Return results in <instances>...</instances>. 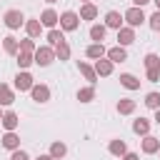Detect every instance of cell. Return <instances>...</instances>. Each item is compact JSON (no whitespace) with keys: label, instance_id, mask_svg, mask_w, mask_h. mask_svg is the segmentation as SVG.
<instances>
[{"label":"cell","instance_id":"obj_44","mask_svg":"<svg viewBox=\"0 0 160 160\" xmlns=\"http://www.w3.org/2000/svg\"><path fill=\"white\" fill-rule=\"evenodd\" d=\"M0 120H2V110H0Z\"/></svg>","mask_w":160,"mask_h":160},{"label":"cell","instance_id":"obj_9","mask_svg":"<svg viewBox=\"0 0 160 160\" xmlns=\"http://www.w3.org/2000/svg\"><path fill=\"white\" fill-rule=\"evenodd\" d=\"M140 150H142L145 155H155V152L160 150V138H155V135H145V138L140 140Z\"/></svg>","mask_w":160,"mask_h":160},{"label":"cell","instance_id":"obj_42","mask_svg":"<svg viewBox=\"0 0 160 160\" xmlns=\"http://www.w3.org/2000/svg\"><path fill=\"white\" fill-rule=\"evenodd\" d=\"M45 2H48V5H52V2H58V0H45Z\"/></svg>","mask_w":160,"mask_h":160},{"label":"cell","instance_id":"obj_26","mask_svg":"<svg viewBox=\"0 0 160 160\" xmlns=\"http://www.w3.org/2000/svg\"><path fill=\"white\" fill-rule=\"evenodd\" d=\"M2 50H5L8 55H18V50H20V45H18V38H12V35H5V38H2Z\"/></svg>","mask_w":160,"mask_h":160},{"label":"cell","instance_id":"obj_16","mask_svg":"<svg viewBox=\"0 0 160 160\" xmlns=\"http://www.w3.org/2000/svg\"><path fill=\"white\" fill-rule=\"evenodd\" d=\"M78 72L88 80V85H95V82H98V75H95V70H92V65H90V62L80 60V62H78Z\"/></svg>","mask_w":160,"mask_h":160},{"label":"cell","instance_id":"obj_15","mask_svg":"<svg viewBox=\"0 0 160 160\" xmlns=\"http://www.w3.org/2000/svg\"><path fill=\"white\" fill-rule=\"evenodd\" d=\"M105 58H108L112 65H115V62H125V60H128V50H125V48H120V45H115V48H108Z\"/></svg>","mask_w":160,"mask_h":160},{"label":"cell","instance_id":"obj_1","mask_svg":"<svg viewBox=\"0 0 160 160\" xmlns=\"http://www.w3.org/2000/svg\"><path fill=\"white\" fill-rule=\"evenodd\" d=\"M122 20H125V25L128 28H140L142 22H148V15L142 12V8H128L125 12H122Z\"/></svg>","mask_w":160,"mask_h":160},{"label":"cell","instance_id":"obj_12","mask_svg":"<svg viewBox=\"0 0 160 160\" xmlns=\"http://www.w3.org/2000/svg\"><path fill=\"white\" fill-rule=\"evenodd\" d=\"M22 28H25L28 38H32V40L42 35V25H40V20H38V18H25V25H22Z\"/></svg>","mask_w":160,"mask_h":160},{"label":"cell","instance_id":"obj_28","mask_svg":"<svg viewBox=\"0 0 160 160\" xmlns=\"http://www.w3.org/2000/svg\"><path fill=\"white\" fill-rule=\"evenodd\" d=\"M78 15H80V20H95V18H98V8H95L92 2H85Z\"/></svg>","mask_w":160,"mask_h":160},{"label":"cell","instance_id":"obj_34","mask_svg":"<svg viewBox=\"0 0 160 160\" xmlns=\"http://www.w3.org/2000/svg\"><path fill=\"white\" fill-rule=\"evenodd\" d=\"M148 25H150V30H155V32H160V10H155L150 18H148Z\"/></svg>","mask_w":160,"mask_h":160},{"label":"cell","instance_id":"obj_36","mask_svg":"<svg viewBox=\"0 0 160 160\" xmlns=\"http://www.w3.org/2000/svg\"><path fill=\"white\" fill-rule=\"evenodd\" d=\"M10 160H30V155H28L25 150H20V148H18V150H12V155H10Z\"/></svg>","mask_w":160,"mask_h":160},{"label":"cell","instance_id":"obj_8","mask_svg":"<svg viewBox=\"0 0 160 160\" xmlns=\"http://www.w3.org/2000/svg\"><path fill=\"white\" fill-rule=\"evenodd\" d=\"M38 20H40V25H42V28H50V30H52V28L60 22V15H58L52 8H45V10L40 12V18H38Z\"/></svg>","mask_w":160,"mask_h":160},{"label":"cell","instance_id":"obj_2","mask_svg":"<svg viewBox=\"0 0 160 160\" xmlns=\"http://www.w3.org/2000/svg\"><path fill=\"white\" fill-rule=\"evenodd\" d=\"M80 28V15L75 10H65L60 12V30L62 32H75Z\"/></svg>","mask_w":160,"mask_h":160},{"label":"cell","instance_id":"obj_13","mask_svg":"<svg viewBox=\"0 0 160 160\" xmlns=\"http://www.w3.org/2000/svg\"><path fill=\"white\" fill-rule=\"evenodd\" d=\"M132 42H135V30L128 28V25H122V28L118 30V45H120V48H128V45H132Z\"/></svg>","mask_w":160,"mask_h":160},{"label":"cell","instance_id":"obj_41","mask_svg":"<svg viewBox=\"0 0 160 160\" xmlns=\"http://www.w3.org/2000/svg\"><path fill=\"white\" fill-rule=\"evenodd\" d=\"M152 2H155V8H158V10H160V0H152Z\"/></svg>","mask_w":160,"mask_h":160},{"label":"cell","instance_id":"obj_18","mask_svg":"<svg viewBox=\"0 0 160 160\" xmlns=\"http://www.w3.org/2000/svg\"><path fill=\"white\" fill-rule=\"evenodd\" d=\"M120 85L125 90H140V78H135L132 72H120Z\"/></svg>","mask_w":160,"mask_h":160},{"label":"cell","instance_id":"obj_45","mask_svg":"<svg viewBox=\"0 0 160 160\" xmlns=\"http://www.w3.org/2000/svg\"><path fill=\"white\" fill-rule=\"evenodd\" d=\"M158 152H160V150H158Z\"/></svg>","mask_w":160,"mask_h":160},{"label":"cell","instance_id":"obj_10","mask_svg":"<svg viewBox=\"0 0 160 160\" xmlns=\"http://www.w3.org/2000/svg\"><path fill=\"white\" fill-rule=\"evenodd\" d=\"M112 62L108 60V58H100V60H95V65H92V70H95V75L98 78H110L112 75Z\"/></svg>","mask_w":160,"mask_h":160},{"label":"cell","instance_id":"obj_25","mask_svg":"<svg viewBox=\"0 0 160 160\" xmlns=\"http://www.w3.org/2000/svg\"><path fill=\"white\" fill-rule=\"evenodd\" d=\"M45 40H48V45H50V48H55V45H60V42H65V35H62V30H58V28H52V30H48V35H45Z\"/></svg>","mask_w":160,"mask_h":160},{"label":"cell","instance_id":"obj_14","mask_svg":"<svg viewBox=\"0 0 160 160\" xmlns=\"http://www.w3.org/2000/svg\"><path fill=\"white\" fill-rule=\"evenodd\" d=\"M105 52H108V48L102 42H90L85 48V58H90V60H100V58H105Z\"/></svg>","mask_w":160,"mask_h":160},{"label":"cell","instance_id":"obj_37","mask_svg":"<svg viewBox=\"0 0 160 160\" xmlns=\"http://www.w3.org/2000/svg\"><path fill=\"white\" fill-rule=\"evenodd\" d=\"M120 160H140V155H138V152H130V150H128V152H125V155H122Z\"/></svg>","mask_w":160,"mask_h":160},{"label":"cell","instance_id":"obj_27","mask_svg":"<svg viewBox=\"0 0 160 160\" xmlns=\"http://www.w3.org/2000/svg\"><path fill=\"white\" fill-rule=\"evenodd\" d=\"M15 60H18V68H20V70H28L30 65H35V58H32V52H22V50H20V52L15 55Z\"/></svg>","mask_w":160,"mask_h":160},{"label":"cell","instance_id":"obj_23","mask_svg":"<svg viewBox=\"0 0 160 160\" xmlns=\"http://www.w3.org/2000/svg\"><path fill=\"white\" fill-rule=\"evenodd\" d=\"M108 150H110V155H115V158H122V155L128 152V145H125V140H120V138H115V140H110V145H108Z\"/></svg>","mask_w":160,"mask_h":160},{"label":"cell","instance_id":"obj_19","mask_svg":"<svg viewBox=\"0 0 160 160\" xmlns=\"http://www.w3.org/2000/svg\"><path fill=\"white\" fill-rule=\"evenodd\" d=\"M132 132L140 135V138L150 135V120H148V118H138V120H132Z\"/></svg>","mask_w":160,"mask_h":160},{"label":"cell","instance_id":"obj_4","mask_svg":"<svg viewBox=\"0 0 160 160\" xmlns=\"http://www.w3.org/2000/svg\"><path fill=\"white\" fill-rule=\"evenodd\" d=\"M32 58H35V65L48 68V65L55 60V50H52L50 45H38V50L32 52Z\"/></svg>","mask_w":160,"mask_h":160},{"label":"cell","instance_id":"obj_21","mask_svg":"<svg viewBox=\"0 0 160 160\" xmlns=\"http://www.w3.org/2000/svg\"><path fill=\"white\" fill-rule=\"evenodd\" d=\"M52 160H62L65 155H68V145L65 142H60V140H55V142H50V152H48Z\"/></svg>","mask_w":160,"mask_h":160},{"label":"cell","instance_id":"obj_17","mask_svg":"<svg viewBox=\"0 0 160 160\" xmlns=\"http://www.w3.org/2000/svg\"><path fill=\"white\" fill-rule=\"evenodd\" d=\"M135 108H138V102H135L132 98H120V100H118V105H115V110H118L120 115H132V112H135Z\"/></svg>","mask_w":160,"mask_h":160},{"label":"cell","instance_id":"obj_32","mask_svg":"<svg viewBox=\"0 0 160 160\" xmlns=\"http://www.w3.org/2000/svg\"><path fill=\"white\" fill-rule=\"evenodd\" d=\"M142 102H145V108H150V110H158V108H160V92H158V90L148 92Z\"/></svg>","mask_w":160,"mask_h":160},{"label":"cell","instance_id":"obj_24","mask_svg":"<svg viewBox=\"0 0 160 160\" xmlns=\"http://www.w3.org/2000/svg\"><path fill=\"white\" fill-rule=\"evenodd\" d=\"M12 102H15V92H12V88L5 85V82H0V105H12Z\"/></svg>","mask_w":160,"mask_h":160},{"label":"cell","instance_id":"obj_38","mask_svg":"<svg viewBox=\"0 0 160 160\" xmlns=\"http://www.w3.org/2000/svg\"><path fill=\"white\" fill-rule=\"evenodd\" d=\"M132 2V8H145L148 2H152V0H130Z\"/></svg>","mask_w":160,"mask_h":160},{"label":"cell","instance_id":"obj_33","mask_svg":"<svg viewBox=\"0 0 160 160\" xmlns=\"http://www.w3.org/2000/svg\"><path fill=\"white\" fill-rule=\"evenodd\" d=\"M18 45H20V50H22V52H35V50H38V45H35V40H32V38L18 40ZM20 50H18V52H20Z\"/></svg>","mask_w":160,"mask_h":160},{"label":"cell","instance_id":"obj_29","mask_svg":"<svg viewBox=\"0 0 160 160\" xmlns=\"http://www.w3.org/2000/svg\"><path fill=\"white\" fill-rule=\"evenodd\" d=\"M78 100L80 102H92L95 100V85H85L78 90Z\"/></svg>","mask_w":160,"mask_h":160},{"label":"cell","instance_id":"obj_3","mask_svg":"<svg viewBox=\"0 0 160 160\" xmlns=\"http://www.w3.org/2000/svg\"><path fill=\"white\" fill-rule=\"evenodd\" d=\"M2 22H5V28H8V30H20V28L25 25V15H22L20 10L10 8V10H5V15H2Z\"/></svg>","mask_w":160,"mask_h":160},{"label":"cell","instance_id":"obj_30","mask_svg":"<svg viewBox=\"0 0 160 160\" xmlns=\"http://www.w3.org/2000/svg\"><path fill=\"white\" fill-rule=\"evenodd\" d=\"M52 50H55V60H60V62L70 60V45H68V42H60V45H55Z\"/></svg>","mask_w":160,"mask_h":160},{"label":"cell","instance_id":"obj_35","mask_svg":"<svg viewBox=\"0 0 160 160\" xmlns=\"http://www.w3.org/2000/svg\"><path fill=\"white\" fill-rule=\"evenodd\" d=\"M145 80L148 82H158L160 80V68L158 70H145Z\"/></svg>","mask_w":160,"mask_h":160},{"label":"cell","instance_id":"obj_40","mask_svg":"<svg viewBox=\"0 0 160 160\" xmlns=\"http://www.w3.org/2000/svg\"><path fill=\"white\" fill-rule=\"evenodd\" d=\"M35 160H52V158H50V155H38Z\"/></svg>","mask_w":160,"mask_h":160},{"label":"cell","instance_id":"obj_7","mask_svg":"<svg viewBox=\"0 0 160 160\" xmlns=\"http://www.w3.org/2000/svg\"><path fill=\"white\" fill-rule=\"evenodd\" d=\"M108 30H120L122 25H125V20H122V12H118V10H108L105 12V22H102Z\"/></svg>","mask_w":160,"mask_h":160},{"label":"cell","instance_id":"obj_20","mask_svg":"<svg viewBox=\"0 0 160 160\" xmlns=\"http://www.w3.org/2000/svg\"><path fill=\"white\" fill-rule=\"evenodd\" d=\"M0 142H2V148H5V150H10V152H12V150H18V148H20V135H18V132H5Z\"/></svg>","mask_w":160,"mask_h":160},{"label":"cell","instance_id":"obj_5","mask_svg":"<svg viewBox=\"0 0 160 160\" xmlns=\"http://www.w3.org/2000/svg\"><path fill=\"white\" fill-rule=\"evenodd\" d=\"M50 88L45 85V82H35L32 88H30V98L35 100V102H40V105H45V102H50Z\"/></svg>","mask_w":160,"mask_h":160},{"label":"cell","instance_id":"obj_6","mask_svg":"<svg viewBox=\"0 0 160 160\" xmlns=\"http://www.w3.org/2000/svg\"><path fill=\"white\" fill-rule=\"evenodd\" d=\"M32 85H35V78H32L28 70H20V72L15 75V90H20V92H30Z\"/></svg>","mask_w":160,"mask_h":160},{"label":"cell","instance_id":"obj_11","mask_svg":"<svg viewBox=\"0 0 160 160\" xmlns=\"http://www.w3.org/2000/svg\"><path fill=\"white\" fill-rule=\"evenodd\" d=\"M0 125L5 128V132H15V130H18V125H20V118H18L12 110H5V112H2Z\"/></svg>","mask_w":160,"mask_h":160},{"label":"cell","instance_id":"obj_39","mask_svg":"<svg viewBox=\"0 0 160 160\" xmlns=\"http://www.w3.org/2000/svg\"><path fill=\"white\" fill-rule=\"evenodd\" d=\"M152 120H155V122H158V125H160V108H158V110H155V118H152Z\"/></svg>","mask_w":160,"mask_h":160},{"label":"cell","instance_id":"obj_31","mask_svg":"<svg viewBox=\"0 0 160 160\" xmlns=\"http://www.w3.org/2000/svg\"><path fill=\"white\" fill-rule=\"evenodd\" d=\"M142 65H145V70H158V68H160V55L148 52V55L142 58Z\"/></svg>","mask_w":160,"mask_h":160},{"label":"cell","instance_id":"obj_22","mask_svg":"<svg viewBox=\"0 0 160 160\" xmlns=\"http://www.w3.org/2000/svg\"><path fill=\"white\" fill-rule=\"evenodd\" d=\"M88 35H90V40H92V42H102V40H105V35H108V28L95 22V25H90Z\"/></svg>","mask_w":160,"mask_h":160},{"label":"cell","instance_id":"obj_43","mask_svg":"<svg viewBox=\"0 0 160 160\" xmlns=\"http://www.w3.org/2000/svg\"><path fill=\"white\" fill-rule=\"evenodd\" d=\"M85 2H92V0H82V5H85Z\"/></svg>","mask_w":160,"mask_h":160}]
</instances>
